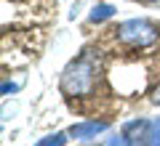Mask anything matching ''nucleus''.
Wrapping results in <instances>:
<instances>
[{
	"label": "nucleus",
	"mask_w": 160,
	"mask_h": 146,
	"mask_svg": "<svg viewBox=\"0 0 160 146\" xmlns=\"http://www.w3.org/2000/svg\"><path fill=\"white\" fill-rule=\"evenodd\" d=\"M115 32H118V40L128 48H149L160 40V24H155L147 16H139L123 21Z\"/></svg>",
	"instance_id": "f03ea898"
},
{
	"label": "nucleus",
	"mask_w": 160,
	"mask_h": 146,
	"mask_svg": "<svg viewBox=\"0 0 160 146\" xmlns=\"http://www.w3.org/2000/svg\"><path fill=\"white\" fill-rule=\"evenodd\" d=\"M99 74H102V64L99 56H93L91 51H83L78 59L67 64V69L62 72L59 80V88L64 96H75V98H83V96H91L99 85Z\"/></svg>",
	"instance_id": "f257e3e1"
},
{
	"label": "nucleus",
	"mask_w": 160,
	"mask_h": 146,
	"mask_svg": "<svg viewBox=\"0 0 160 146\" xmlns=\"http://www.w3.org/2000/svg\"><path fill=\"white\" fill-rule=\"evenodd\" d=\"M104 130H109V122H104V120H86V122H75L67 133L72 135L75 141L88 144V141H93L99 133H104Z\"/></svg>",
	"instance_id": "7ed1b4c3"
},
{
	"label": "nucleus",
	"mask_w": 160,
	"mask_h": 146,
	"mask_svg": "<svg viewBox=\"0 0 160 146\" xmlns=\"http://www.w3.org/2000/svg\"><path fill=\"white\" fill-rule=\"evenodd\" d=\"M19 88H22V82H8V80H6V82L0 85V93H3V96H8V93H16Z\"/></svg>",
	"instance_id": "1a4fd4ad"
},
{
	"label": "nucleus",
	"mask_w": 160,
	"mask_h": 146,
	"mask_svg": "<svg viewBox=\"0 0 160 146\" xmlns=\"http://www.w3.org/2000/svg\"><path fill=\"white\" fill-rule=\"evenodd\" d=\"M152 104H155V106H160V85L155 88V93H152Z\"/></svg>",
	"instance_id": "9d476101"
},
{
	"label": "nucleus",
	"mask_w": 160,
	"mask_h": 146,
	"mask_svg": "<svg viewBox=\"0 0 160 146\" xmlns=\"http://www.w3.org/2000/svg\"><path fill=\"white\" fill-rule=\"evenodd\" d=\"M142 3H147V6H160V0H142Z\"/></svg>",
	"instance_id": "9b49d317"
},
{
	"label": "nucleus",
	"mask_w": 160,
	"mask_h": 146,
	"mask_svg": "<svg viewBox=\"0 0 160 146\" xmlns=\"http://www.w3.org/2000/svg\"><path fill=\"white\" fill-rule=\"evenodd\" d=\"M115 16V6H109V3H99V6L91 8V13H88V21L91 24H102L107 21V19Z\"/></svg>",
	"instance_id": "39448f33"
},
{
	"label": "nucleus",
	"mask_w": 160,
	"mask_h": 146,
	"mask_svg": "<svg viewBox=\"0 0 160 146\" xmlns=\"http://www.w3.org/2000/svg\"><path fill=\"white\" fill-rule=\"evenodd\" d=\"M147 146H160V117L149 122V133H147Z\"/></svg>",
	"instance_id": "0eeeda50"
},
{
	"label": "nucleus",
	"mask_w": 160,
	"mask_h": 146,
	"mask_svg": "<svg viewBox=\"0 0 160 146\" xmlns=\"http://www.w3.org/2000/svg\"><path fill=\"white\" fill-rule=\"evenodd\" d=\"M104 146H136V144H133L126 133H118V135H109V138L104 141Z\"/></svg>",
	"instance_id": "6e6552de"
},
{
	"label": "nucleus",
	"mask_w": 160,
	"mask_h": 146,
	"mask_svg": "<svg viewBox=\"0 0 160 146\" xmlns=\"http://www.w3.org/2000/svg\"><path fill=\"white\" fill-rule=\"evenodd\" d=\"M67 141H69V133H51L46 138H40L35 146H67Z\"/></svg>",
	"instance_id": "423d86ee"
},
{
	"label": "nucleus",
	"mask_w": 160,
	"mask_h": 146,
	"mask_svg": "<svg viewBox=\"0 0 160 146\" xmlns=\"http://www.w3.org/2000/svg\"><path fill=\"white\" fill-rule=\"evenodd\" d=\"M123 133L128 135V138L133 141V144H147V133H149V120L139 117V120H131V122L123 125Z\"/></svg>",
	"instance_id": "20e7f679"
}]
</instances>
